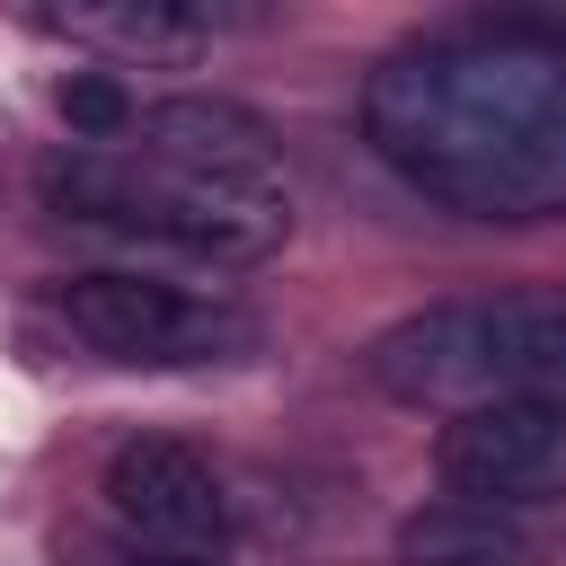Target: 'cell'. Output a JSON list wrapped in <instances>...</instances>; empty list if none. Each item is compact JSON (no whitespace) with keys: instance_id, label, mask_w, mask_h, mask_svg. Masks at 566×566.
I'll return each instance as SVG.
<instances>
[{"instance_id":"obj_1","label":"cell","mask_w":566,"mask_h":566,"mask_svg":"<svg viewBox=\"0 0 566 566\" xmlns=\"http://www.w3.org/2000/svg\"><path fill=\"white\" fill-rule=\"evenodd\" d=\"M363 133L416 195L451 212H566V44L531 27L398 44L363 88Z\"/></svg>"},{"instance_id":"obj_2","label":"cell","mask_w":566,"mask_h":566,"mask_svg":"<svg viewBox=\"0 0 566 566\" xmlns=\"http://www.w3.org/2000/svg\"><path fill=\"white\" fill-rule=\"evenodd\" d=\"M44 186L80 221L168 239L203 265H256L292 239V186L203 177V168H168V159H142V150H71Z\"/></svg>"},{"instance_id":"obj_3","label":"cell","mask_w":566,"mask_h":566,"mask_svg":"<svg viewBox=\"0 0 566 566\" xmlns=\"http://www.w3.org/2000/svg\"><path fill=\"white\" fill-rule=\"evenodd\" d=\"M62 327L106 354V363H142V371H177V363H230L256 354V318L221 292L168 283V274H71L53 292Z\"/></svg>"},{"instance_id":"obj_4","label":"cell","mask_w":566,"mask_h":566,"mask_svg":"<svg viewBox=\"0 0 566 566\" xmlns=\"http://www.w3.org/2000/svg\"><path fill=\"white\" fill-rule=\"evenodd\" d=\"M106 513L115 531L142 548V557H221L230 539V495H221V469L177 442V433H133L106 451Z\"/></svg>"},{"instance_id":"obj_5","label":"cell","mask_w":566,"mask_h":566,"mask_svg":"<svg viewBox=\"0 0 566 566\" xmlns=\"http://www.w3.org/2000/svg\"><path fill=\"white\" fill-rule=\"evenodd\" d=\"M433 469H442L451 495L522 513V504H539V495L566 486V407H531V398L460 407L433 433Z\"/></svg>"},{"instance_id":"obj_6","label":"cell","mask_w":566,"mask_h":566,"mask_svg":"<svg viewBox=\"0 0 566 566\" xmlns=\"http://www.w3.org/2000/svg\"><path fill=\"white\" fill-rule=\"evenodd\" d=\"M371 380H380L398 407H433V416L486 407L495 380H486V327H478V301H433V310L398 318V327L371 345Z\"/></svg>"},{"instance_id":"obj_7","label":"cell","mask_w":566,"mask_h":566,"mask_svg":"<svg viewBox=\"0 0 566 566\" xmlns=\"http://www.w3.org/2000/svg\"><path fill=\"white\" fill-rule=\"evenodd\" d=\"M133 133H142V159L203 168V177H256V186H283L274 133H265L248 106H230V97H159Z\"/></svg>"},{"instance_id":"obj_8","label":"cell","mask_w":566,"mask_h":566,"mask_svg":"<svg viewBox=\"0 0 566 566\" xmlns=\"http://www.w3.org/2000/svg\"><path fill=\"white\" fill-rule=\"evenodd\" d=\"M478 327H486L495 398L566 407V292H495L478 301Z\"/></svg>"},{"instance_id":"obj_9","label":"cell","mask_w":566,"mask_h":566,"mask_svg":"<svg viewBox=\"0 0 566 566\" xmlns=\"http://www.w3.org/2000/svg\"><path fill=\"white\" fill-rule=\"evenodd\" d=\"M398 566H531V531H522V513L442 495L398 522Z\"/></svg>"},{"instance_id":"obj_10","label":"cell","mask_w":566,"mask_h":566,"mask_svg":"<svg viewBox=\"0 0 566 566\" xmlns=\"http://www.w3.org/2000/svg\"><path fill=\"white\" fill-rule=\"evenodd\" d=\"M62 27H80L97 44H124V53H195V44H212V18L186 9V0H97V9H62Z\"/></svg>"},{"instance_id":"obj_11","label":"cell","mask_w":566,"mask_h":566,"mask_svg":"<svg viewBox=\"0 0 566 566\" xmlns=\"http://www.w3.org/2000/svg\"><path fill=\"white\" fill-rule=\"evenodd\" d=\"M62 124H71V142L115 150V142H133L142 106L124 97V80H115V71H71V80H62Z\"/></svg>"},{"instance_id":"obj_12","label":"cell","mask_w":566,"mask_h":566,"mask_svg":"<svg viewBox=\"0 0 566 566\" xmlns=\"http://www.w3.org/2000/svg\"><path fill=\"white\" fill-rule=\"evenodd\" d=\"M150 566H212V557H150Z\"/></svg>"}]
</instances>
